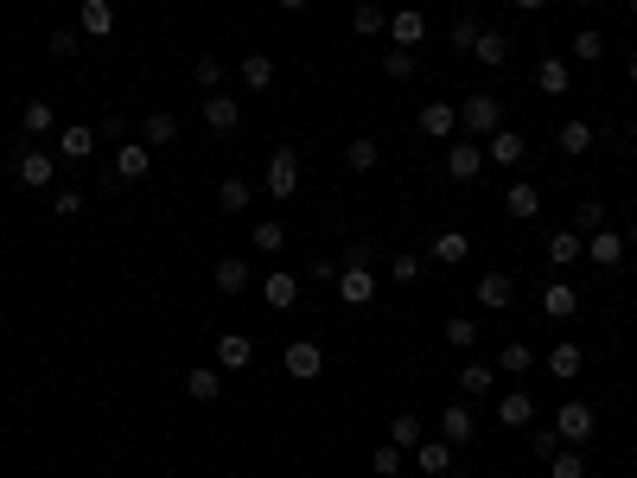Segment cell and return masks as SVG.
I'll list each match as a JSON object with an SVG mask.
<instances>
[{
    "label": "cell",
    "mask_w": 637,
    "mask_h": 478,
    "mask_svg": "<svg viewBox=\"0 0 637 478\" xmlns=\"http://www.w3.org/2000/svg\"><path fill=\"white\" fill-rule=\"evenodd\" d=\"M555 434H561V447H587V440L599 434V415H593V402L567 396V402L555 408Z\"/></svg>",
    "instance_id": "obj_1"
},
{
    "label": "cell",
    "mask_w": 637,
    "mask_h": 478,
    "mask_svg": "<svg viewBox=\"0 0 637 478\" xmlns=\"http://www.w3.org/2000/svg\"><path fill=\"white\" fill-rule=\"evenodd\" d=\"M497 122H504V109H497V96H466L459 102V128H466V141H485V134H497Z\"/></svg>",
    "instance_id": "obj_2"
},
{
    "label": "cell",
    "mask_w": 637,
    "mask_h": 478,
    "mask_svg": "<svg viewBox=\"0 0 637 478\" xmlns=\"http://www.w3.org/2000/svg\"><path fill=\"white\" fill-rule=\"evenodd\" d=\"M268 198H300V147L268 153Z\"/></svg>",
    "instance_id": "obj_3"
},
{
    "label": "cell",
    "mask_w": 637,
    "mask_h": 478,
    "mask_svg": "<svg viewBox=\"0 0 637 478\" xmlns=\"http://www.w3.org/2000/svg\"><path fill=\"white\" fill-rule=\"evenodd\" d=\"M281 364H287V377H294V383H313L319 370H325V345H319V338H294V345L281 351Z\"/></svg>",
    "instance_id": "obj_4"
},
{
    "label": "cell",
    "mask_w": 637,
    "mask_h": 478,
    "mask_svg": "<svg viewBox=\"0 0 637 478\" xmlns=\"http://www.w3.org/2000/svg\"><path fill=\"white\" fill-rule=\"evenodd\" d=\"M147 173H153V147H147V141H115L109 185H115V179H128V185H134V179H147Z\"/></svg>",
    "instance_id": "obj_5"
},
{
    "label": "cell",
    "mask_w": 637,
    "mask_h": 478,
    "mask_svg": "<svg viewBox=\"0 0 637 478\" xmlns=\"http://www.w3.org/2000/svg\"><path fill=\"white\" fill-rule=\"evenodd\" d=\"M478 173H485V147H478V141H446V179L472 185Z\"/></svg>",
    "instance_id": "obj_6"
},
{
    "label": "cell",
    "mask_w": 637,
    "mask_h": 478,
    "mask_svg": "<svg viewBox=\"0 0 637 478\" xmlns=\"http://www.w3.org/2000/svg\"><path fill=\"white\" fill-rule=\"evenodd\" d=\"M13 173H20V185H32V192H45V185L58 179V160H51L45 147H20V160H13Z\"/></svg>",
    "instance_id": "obj_7"
},
{
    "label": "cell",
    "mask_w": 637,
    "mask_h": 478,
    "mask_svg": "<svg viewBox=\"0 0 637 478\" xmlns=\"http://www.w3.org/2000/svg\"><path fill=\"white\" fill-rule=\"evenodd\" d=\"M204 128H211V134H236V128H243V102L211 90V96H204Z\"/></svg>",
    "instance_id": "obj_8"
},
{
    "label": "cell",
    "mask_w": 637,
    "mask_h": 478,
    "mask_svg": "<svg viewBox=\"0 0 637 478\" xmlns=\"http://www.w3.org/2000/svg\"><path fill=\"white\" fill-rule=\"evenodd\" d=\"M440 440H453V447H472V440H478V415H472L466 402H446L440 408Z\"/></svg>",
    "instance_id": "obj_9"
},
{
    "label": "cell",
    "mask_w": 637,
    "mask_h": 478,
    "mask_svg": "<svg viewBox=\"0 0 637 478\" xmlns=\"http://www.w3.org/2000/svg\"><path fill=\"white\" fill-rule=\"evenodd\" d=\"M472 294H478V306H485V313H504V306L516 300V281L504 275V268H485V275H478V287H472Z\"/></svg>",
    "instance_id": "obj_10"
},
{
    "label": "cell",
    "mask_w": 637,
    "mask_h": 478,
    "mask_svg": "<svg viewBox=\"0 0 637 478\" xmlns=\"http://www.w3.org/2000/svg\"><path fill=\"white\" fill-rule=\"evenodd\" d=\"M77 32H83V39H109V32H115V0H83V7H77Z\"/></svg>",
    "instance_id": "obj_11"
},
{
    "label": "cell",
    "mask_w": 637,
    "mask_h": 478,
    "mask_svg": "<svg viewBox=\"0 0 637 478\" xmlns=\"http://www.w3.org/2000/svg\"><path fill=\"white\" fill-rule=\"evenodd\" d=\"M338 300L344 306H370L376 300V275L370 268H338Z\"/></svg>",
    "instance_id": "obj_12"
},
{
    "label": "cell",
    "mask_w": 637,
    "mask_h": 478,
    "mask_svg": "<svg viewBox=\"0 0 637 478\" xmlns=\"http://www.w3.org/2000/svg\"><path fill=\"white\" fill-rule=\"evenodd\" d=\"M472 58L485 64V71H504V64H510V39H504V32H491V26H478V39H472Z\"/></svg>",
    "instance_id": "obj_13"
},
{
    "label": "cell",
    "mask_w": 637,
    "mask_h": 478,
    "mask_svg": "<svg viewBox=\"0 0 637 478\" xmlns=\"http://www.w3.org/2000/svg\"><path fill=\"white\" fill-rule=\"evenodd\" d=\"M497 421H504V428H529V421H536V396H529V389L497 396Z\"/></svg>",
    "instance_id": "obj_14"
},
{
    "label": "cell",
    "mask_w": 637,
    "mask_h": 478,
    "mask_svg": "<svg viewBox=\"0 0 637 478\" xmlns=\"http://www.w3.org/2000/svg\"><path fill=\"white\" fill-rule=\"evenodd\" d=\"M453 128H459V109H453V102H421V134H427V141H446Z\"/></svg>",
    "instance_id": "obj_15"
},
{
    "label": "cell",
    "mask_w": 637,
    "mask_h": 478,
    "mask_svg": "<svg viewBox=\"0 0 637 478\" xmlns=\"http://www.w3.org/2000/svg\"><path fill=\"white\" fill-rule=\"evenodd\" d=\"M389 39H395V45H402V51H415V45L427 39V20H421V13H415V7H402V13H389Z\"/></svg>",
    "instance_id": "obj_16"
},
{
    "label": "cell",
    "mask_w": 637,
    "mask_h": 478,
    "mask_svg": "<svg viewBox=\"0 0 637 478\" xmlns=\"http://www.w3.org/2000/svg\"><path fill=\"white\" fill-rule=\"evenodd\" d=\"M485 160H497V166H523V153H529V141L523 134H510V128H497V134H485Z\"/></svg>",
    "instance_id": "obj_17"
},
{
    "label": "cell",
    "mask_w": 637,
    "mask_h": 478,
    "mask_svg": "<svg viewBox=\"0 0 637 478\" xmlns=\"http://www.w3.org/2000/svg\"><path fill=\"white\" fill-rule=\"evenodd\" d=\"M542 313H548V319H574V313H580L574 281H548V287H542Z\"/></svg>",
    "instance_id": "obj_18"
},
{
    "label": "cell",
    "mask_w": 637,
    "mask_h": 478,
    "mask_svg": "<svg viewBox=\"0 0 637 478\" xmlns=\"http://www.w3.org/2000/svg\"><path fill=\"white\" fill-rule=\"evenodd\" d=\"M249 364H255V345L243 332H223L217 338V370H249Z\"/></svg>",
    "instance_id": "obj_19"
},
{
    "label": "cell",
    "mask_w": 637,
    "mask_h": 478,
    "mask_svg": "<svg viewBox=\"0 0 637 478\" xmlns=\"http://www.w3.org/2000/svg\"><path fill=\"white\" fill-rule=\"evenodd\" d=\"M587 262L618 268V262H625V236H618V230H593V236H587Z\"/></svg>",
    "instance_id": "obj_20"
},
{
    "label": "cell",
    "mask_w": 637,
    "mask_h": 478,
    "mask_svg": "<svg viewBox=\"0 0 637 478\" xmlns=\"http://www.w3.org/2000/svg\"><path fill=\"white\" fill-rule=\"evenodd\" d=\"M580 255H587V236H580L574 224L548 236V262H555V268H567V262H580Z\"/></svg>",
    "instance_id": "obj_21"
},
{
    "label": "cell",
    "mask_w": 637,
    "mask_h": 478,
    "mask_svg": "<svg viewBox=\"0 0 637 478\" xmlns=\"http://www.w3.org/2000/svg\"><path fill=\"white\" fill-rule=\"evenodd\" d=\"M580 364H587V351H580V345H548V377H555V383H574Z\"/></svg>",
    "instance_id": "obj_22"
},
{
    "label": "cell",
    "mask_w": 637,
    "mask_h": 478,
    "mask_svg": "<svg viewBox=\"0 0 637 478\" xmlns=\"http://www.w3.org/2000/svg\"><path fill=\"white\" fill-rule=\"evenodd\" d=\"M466 255H472V236H466V230H440V236H434V262H440V268H459Z\"/></svg>",
    "instance_id": "obj_23"
},
{
    "label": "cell",
    "mask_w": 637,
    "mask_h": 478,
    "mask_svg": "<svg viewBox=\"0 0 637 478\" xmlns=\"http://www.w3.org/2000/svg\"><path fill=\"white\" fill-rule=\"evenodd\" d=\"M415 459H421L427 478H446V472H453V440H421Z\"/></svg>",
    "instance_id": "obj_24"
},
{
    "label": "cell",
    "mask_w": 637,
    "mask_h": 478,
    "mask_svg": "<svg viewBox=\"0 0 637 478\" xmlns=\"http://www.w3.org/2000/svg\"><path fill=\"white\" fill-rule=\"evenodd\" d=\"M185 396H192V402H223V370L198 364L192 377H185Z\"/></svg>",
    "instance_id": "obj_25"
},
{
    "label": "cell",
    "mask_w": 637,
    "mask_h": 478,
    "mask_svg": "<svg viewBox=\"0 0 637 478\" xmlns=\"http://www.w3.org/2000/svg\"><path fill=\"white\" fill-rule=\"evenodd\" d=\"M504 211L516 217V224H529V217L542 211V192H536V185H523V179H516L510 192H504Z\"/></svg>",
    "instance_id": "obj_26"
},
{
    "label": "cell",
    "mask_w": 637,
    "mask_h": 478,
    "mask_svg": "<svg viewBox=\"0 0 637 478\" xmlns=\"http://www.w3.org/2000/svg\"><path fill=\"white\" fill-rule=\"evenodd\" d=\"M567 83H574L567 58H542V64H536V90H542V96H567Z\"/></svg>",
    "instance_id": "obj_27"
},
{
    "label": "cell",
    "mask_w": 637,
    "mask_h": 478,
    "mask_svg": "<svg viewBox=\"0 0 637 478\" xmlns=\"http://www.w3.org/2000/svg\"><path fill=\"white\" fill-rule=\"evenodd\" d=\"M20 128L32 134V141H39V134H51V128H58V109H51L45 96H32L26 109H20Z\"/></svg>",
    "instance_id": "obj_28"
},
{
    "label": "cell",
    "mask_w": 637,
    "mask_h": 478,
    "mask_svg": "<svg viewBox=\"0 0 637 478\" xmlns=\"http://www.w3.org/2000/svg\"><path fill=\"white\" fill-rule=\"evenodd\" d=\"M141 141H147V147H166V141H179V115H172V109H153L147 122H141Z\"/></svg>",
    "instance_id": "obj_29"
},
{
    "label": "cell",
    "mask_w": 637,
    "mask_h": 478,
    "mask_svg": "<svg viewBox=\"0 0 637 478\" xmlns=\"http://www.w3.org/2000/svg\"><path fill=\"white\" fill-rule=\"evenodd\" d=\"M96 141H102V134H96V128H83V122H71V128L58 134L64 160H90V153H96Z\"/></svg>",
    "instance_id": "obj_30"
},
{
    "label": "cell",
    "mask_w": 637,
    "mask_h": 478,
    "mask_svg": "<svg viewBox=\"0 0 637 478\" xmlns=\"http://www.w3.org/2000/svg\"><path fill=\"white\" fill-rule=\"evenodd\" d=\"M459 389H466V396H491V389H497V364H485V357H472V364L459 370Z\"/></svg>",
    "instance_id": "obj_31"
},
{
    "label": "cell",
    "mask_w": 637,
    "mask_h": 478,
    "mask_svg": "<svg viewBox=\"0 0 637 478\" xmlns=\"http://www.w3.org/2000/svg\"><path fill=\"white\" fill-rule=\"evenodd\" d=\"M249 287V262L243 255H217V294H243Z\"/></svg>",
    "instance_id": "obj_32"
},
{
    "label": "cell",
    "mask_w": 637,
    "mask_h": 478,
    "mask_svg": "<svg viewBox=\"0 0 637 478\" xmlns=\"http://www.w3.org/2000/svg\"><path fill=\"white\" fill-rule=\"evenodd\" d=\"M529 364H536V345H523V338L497 351V377H529Z\"/></svg>",
    "instance_id": "obj_33"
},
{
    "label": "cell",
    "mask_w": 637,
    "mask_h": 478,
    "mask_svg": "<svg viewBox=\"0 0 637 478\" xmlns=\"http://www.w3.org/2000/svg\"><path fill=\"white\" fill-rule=\"evenodd\" d=\"M555 141H561V153H567V160H580V153H587V147L599 141V134H593V128L574 115V122H561V134H555Z\"/></svg>",
    "instance_id": "obj_34"
},
{
    "label": "cell",
    "mask_w": 637,
    "mask_h": 478,
    "mask_svg": "<svg viewBox=\"0 0 637 478\" xmlns=\"http://www.w3.org/2000/svg\"><path fill=\"white\" fill-rule=\"evenodd\" d=\"M389 440H395L402 453H408V447H421V415H415V408H402V415L389 421Z\"/></svg>",
    "instance_id": "obj_35"
},
{
    "label": "cell",
    "mask_w": 637,
    "mask_h": 478,
    "mask_svg": "<svg viewBox=\"0 0 637 478\" xmlns=\"http://www.w3.org/2000/svg\"><path fill=\"white\" fill-rule=\"evenodd\" d=\"M249 198H255L249 179H223L217 185V211H249Z\"/></svg>",
    "instance_id": "obj_36"
},
{
    "label": "cell",
    "mask_w": 637,
    "mask_h": 478,
    "mask_svg": "<svg viewBox=\"0 0 637 478\" xmlns=\"http://www.w3.org/2000/svg\"><path fill=\"white\" fill-rule=\"evenodd\" d=\"M351 26H357V32H364V39H383V32H389V13H383V7H376V0H364V7H357V13H351Z\"/></svg>",
    "instance_id": "obj_37"
},
{
    "label": "cell",
    "mask_w": 637,
    "mask_h": 478,
    "mask_svg": "<svg viewBox=\"0 0 637 478\" xmlns=\"http://www.w3.org/2000/svg\"><path fill=\"white\" fill-rule=\"evenodd\" d=\"M45 51H51V58H58V64H71L77 51H83V32H77V26H58V32H51V39H45Z\"/></svg>",
    "instance_id": "obj_38"
},
{
    "label": "cell",
    "mask_w": 637,
    "mask_h": 478,
    "mask_svg": "<svg viewBox=\"0 0 637 478\" xmlns=\"http://www.w3.org/2000/svg\"><path fill=\"white\" fill-rule=\"evenodd\" d=\"M262 294H268V306H274V313H287V306L300 300V281H294V275H268V287H262Z\"/></svg>",
    "instance_id": "obj_39"
},
{
    "label": "cell",
    "mask_w": 637,
    "mask_h": 478,
    "mask_svg": "<svg viewBox=\"0 0 637 478\" xmlns=\"http://www.w3.org/2000/svg\"><path fill=\"white\" fill-rule=\"evenodd\" d=\"M243 83H249V90H268V83H274V58H268V51H249V58H243Z\"/></svg>",
    "instance_id": "obj_40"
},
{
    "label": "cell",
    "mask_w": 637,
    "mask_h": 478,
    "mask_svg": "<svg viewBox=\"0 0 637 478\" xmlns=\"http://www.w3.org/2000/svg\"><path fill=\"white\" fill-rule=\"evenodd\" d=\"M249 243H255V249H262V255H281V249H287V230H281V224H274V217H262V224H255V230H249Z\"/></svg>",
    "instance_id": "obj_41"
},
{
    "label": "cell",
    "mask_w": 637,
    "mask_h": 478,
    "mask_svg": "<svg viewBox=\"0 0 637 478\" xmlns=\"http://www.w3.org/2000/svg\"><path fill=\"white\" fill-rule=\"evenodd\" d=\"M421 71V64H415V51H402V45H389L383 51V77H395V83H408V77H415Z\"/></svg>",
    "instance_id": "obj_42"
},
{
    "label": "cell",
    "mask_w": 637,
    "mask_h": 478,
    "mask_svg": "<svg viewBox=\"0 0 637 478\" xmlns=\"http://www.w3.org/2000/svg\"><path fill=\"white\" fill-rule=\"evenodd\" d=\"M376 160H383V147H376V141H344V166H351V173H370Z\"/></svg>",
    "instance_id": "obj_43"
},
{
    "label": "cell",
    "mask_w": 637,
    "mask_h": 478,
    "mask_svg": "<svg viewBox=\"0 0 637 478\" xmlns=\"http://www.w3.org/2000/svg\"><path fill=\"white\" fill-rule=\"evenodd\" d=\"M574 230H580V236L606 230V204H599V198H580V204H574Z\"/></svg>",
    "instance_id": "obj_44"
},
{
    "label": "cell",
    "mask_w": 637,
    "mask_h": 478,
    "mask_svg": "<svg viewBox=\"0 0 637 478\" xmlns=\"http://www.w3.org/2000/svg\"><path fill=\"white\" fill-rule=\"evenodd\" d=\"M446 345L472 351V345H478V319H472V313H453V319H446Z\"/></svg>",
    "instance_id": "obj_45"
},
{
    "label": "cell",
    "mask_w": 637,
    "mask_h": 478,
    "mask_svg": "<svg viewBox=\"0 0 637 478\" xmlns=\"http://www.w3.org/2000/svg\"><path fill=\"white\" fill-rule=\"evenodd\" d=\"M548 478H587V459H580V447H561L555 459H548Z\"/></svg>",
    "instance_id": "obj_46"
},
{
    "label": "cell",
    "mask_w": 637,
    "mask_h": 478,
    "mask_svg": "<svg viewBox=\"0 0 637 478\" xmlns=\"http://www.w3.org/2000/svg\"><path fill=\"white\" fill-rule=\"evenodd\" d=\"M574 58H580V64H599V58H606V32H593V26L574 32Z\"/></svg>",
    "instance_id": "obj_47"
},
{
    "label": "cell",
    "mask_w": 637,
    "mask_h": 478,
    "mask_svg": "<svg viewBox=\"0 0 637 478\" xmlns=\"http://www.w3.org/2000/svg\"><path fill=\"white\" fill-rule=\"evenodd\" d=\"M192 77H198V90H223V58H217V51H204V58L192 64Z\"/></svg>",
    "instance_id": "obj_48"
},
{
    "label": "cell",
    "mask_w": 637,
    "mask_h": 478,
    "mask_svg": "<svg viewBox=\"0 0 637 478\" xmlns=\"http://www.w3.org/2000/svg\"><path fill=\"white\" fill-rule=\"evenodd\" d=\"M370 472L376 478H395V472H402V447H395V440H389V447H376L370 453Z\"/></svg>",
    "instance_id": "obj_49"
},
{
    "label": "cell",
    "mask_w": 637,
    "mask_h": 478,
    "mask_svg": "<svg viewBox=\"0 0 637 478\" xmlns=\"http://www.w3.org/2000/svg\"><path fill=\"white\" fill-rule=\"evenodd\" d=\"M389 281H402V287H408V281H421V255H408V249H402V255H389Z\"/></svg>",
    "instance_id": "obj_50"
},
{
    "label": "cell",
    "mask_w": 637,
    "mask_h": 478,
    "mask_svg": "<svg viewBox=\"0 0 637 478\" xmlns=\"http://www.w3.org/2000/svg\"><path fill=\"white\" fill-rule=\"evenodd\" d=\"M51 211H58V217H77V211H83V192H77V185H64V192H51Z\"/></svg>",
    "instance_id": "obj_51"
},
{
    "label": "cell",
    "mask_w": 637,
    "mask_h": 478,
    "mask_svg": "<svg viewBox=\"0 0 637 478\" xmlns=\"http://www.w3.org/2000/svg\"><path fill=\"white\" fill-rule=\"evenodd\" d=\"M529 453L555 459V453H561V434H555V428H536V434H529Z\"/></svg>",
    "instance_id": "obj_52"
},
{
    "label": "cell",
    "mask_w": 637,
    "mask_h": 478,
    "mask_svg": "<svg viewBox=\"0 0 637 478\" xmlns=\"http://www.w3.org/2000/svg\"><path fill=\"white\" fill-rule=\"evenodd\" d=\"M338 268H370V243H351V249H344V262Z\"/></svg>",
    "instance_id": "obj_53"
},
{
    "label": "cell",
    "mask_w": 637,
    "mask_h": 478,
    "mask_svg": "<svg viewBox=\"0 0 637 478\" xmlns=\"http://www.w3.org/2000/svg\"><path fill=\"white\" fill-rule=\"evenodd\" d=\"M472 39H478V26L459 20V26H453V51H472Z\"/></svg>",
    "instance_id": "obj_54"
},
{
    "label": "cell",
    "mask_w": 637,
    "mask_h": 478,
    "mask_svg": "<svg viewBox=\"0 0 637 478\" xmlns=\"http://www.w3.org/2000/svg\"><path fill=\"white\" fill-rule=\"evenodd\" d=\"M516 7H523V13H542V7H548V0H516Z\"/></svg>",
    "instance_id": "obj_55"
},
{
    "label": "cell",
    "mask_w": 637,
    "mask_h": 478,
    "mask_svg": "<svg viewBox=\"0 0 637 478\" xmlns=\"http://www.w3.org/2000/svg\"><path fill=\"white\" fill-rule=\"evenodd\" d=\"M281 7H287V13H300V7H306V0H281Z\"/></svg>",
    "instance_id": "obj_56"
},
{
    "label": "cell",
    "mask_w": 637,
    "mask_h": 478,
    "mask_svg": "<svg viewBox=\"0 0 637 478\" xmlns=\"http://www.w3.org/2000/svg\"><path fill=\"white\" fill-rule=\"evenodd\" d=\"M631 83H637V51H631Z\"/></svg>",
    "instance_id": "obj_57"
},
{
    "label": "cell",
    "mask_w": 637,
    "mask_h": 478,
    "mask_svg": "<svg viewBox=\"0 0 637 478\" xmlns=\"http://www.w3.org/2000/svg\"><path fill=\"white\" fill-rule=\"evenodd\" d=\"M567 7H593V0H567Z\"/></svg>",
    "instance_id": "obj_58"
}]
</instances>
